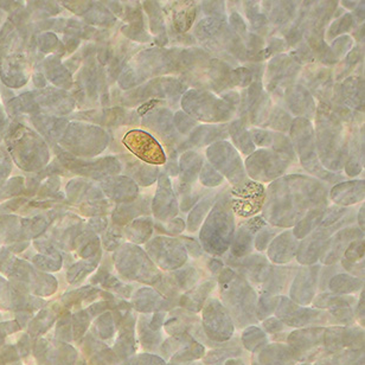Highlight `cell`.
Returning <instances> with one entry per match:
<instances>
[{
    "mask_svg": "<svg viewBox=\"0 0 365 365\" xmlns=\"http://www.w3.org/2000/svg\"><path fill=\"white\" fill-rule=\"evenodd\" d=\"M123 143L130 148V151L146 162L163 163L165 160L160 146L146 133L138 130L130 132L125 137Z\"/></svg>",
    "mask_w": 365,
    "mask_h": 365,
    "instance_id": "cell-1",
    "label": "cell"
}]
</instances>
